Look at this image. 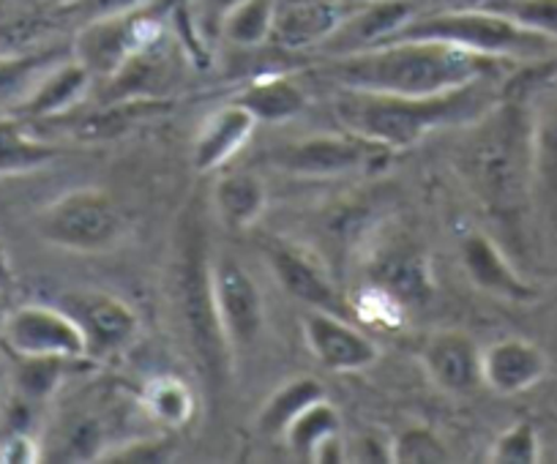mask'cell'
Listing matches in <instances>:
<instances>
[{
    "mask_svg": "<svg viewBox=\"0 0 557 464\" xmlns=\"http://www.w3.org/2000/svg\"><path fill=\"white\" fill-rule=\"evenodd\" d=\"M9 314V296L7 292H0V330H3V323H7Z\"/></svg>",
    "mask_w": 557,
    "mask_h": 464,
    "instance_id": "cell-41",
    "label": "cell"
},
{
    "mask_svg": "<svg viewBox=\"0 0 557 464\" xmlns=\"http://www.w3.org/2000/svg\"><path fill=\"white\" fill-rule=\"evenodd\" d=\"M492 83L495 79H479L437 96H394L342 88L334 96V112L347 131H356L391 151H405L432 131L479 121L497 104Z\"/></svg>",
    "mask_w": 557,
    "mask_h": 464,
    "instance_id": "cell-3",
    "label": "cell"
},
{
    "mask_svg": "<svg viewBox=\"0 0 557 464\" xmlns=\"http://www.w3.org/2000/svg\"><path fill=\"white\" fill-rule=\"evenodd\" d=\"M41 459L34 437L23 429H12L0 435V462L3 464H34Z\"/></svg>",
    "mask_w": 557,
    "mask_h": 464,
    "instance_id": "cell-37",
    "label": "cell"
},
{
    "mask_svg": "<svg viewBox=\"0 0 557 464\" xmlns=\"http://www.w3.org/2000/svg\"><path fill=\"white\" fill-rule=\"evenodd\" d=\"M459 254H462V265L470 281L486 296L508 303H528L535 298V287L517 274L503 249L479 229L465 233L459 241Z\"/></svg>",
    "mask_w": 557,
    "mask_h": 464,
    "instance_id": "cell-16",
    "label": "cell"
},
{
    "mask_svg": "<svg viewBox=\"0 0 557 464\" xmlns=\"http://www.w3.org/2000/svg\"><path fill=\"white\" fill-rule=\"evenodd\" d=\"M213 296L230 353H244L260 336L265 323V303L255 276L233 258H219L213 263Z\"/></svg>",
    "mask_w": 557,
    "mask_h": 464,
    "instance_id": "cell-10",
    "label": "cell"
},
{
    "mask_svg": "<svg viewBox=\"0 0 557 464\" xmlns=\"http://www.w3.org/2000/svg\"><path fill=\"white\" fill-rule=\"evenodd\" d=\"M372 285L388 292L401 306H424L432 296V274L424 254L394 247L374 260Z\"/></svg>",
    "mask_w": 557,
    "mask_h": 464,
    "instance_id": "cell-22",
    "label": "cell"
},
{
    "mask_svg": "<svg viewBox=\"0 0 557 464\" xmlns=\"http://www.w3.org/2000/svg\"><path fill=\"white\" fill-rule=\"evenodd\" d=\"M219 34L238 47H260L273 34V0H235L224 14Z\"/></svg>",
    "mask_w": 557,
    "mask_h": 464,
    "instance_id": "cell-28",
    "label": "cell"
},
{
    "mask_svg": "<svg viewBox=\"0 0 557 464\" xmlns=\"http://www.w3.org/2000/svg\"><path fill=\"white\" fill-rule=\"evenodd\" d=\"M139 404L159 426L168 429H184L195 415V393L175 375L151 377L139 393Z\"/></svg>",
    "mask_w": 557,
    "mask_h": 464,
    "instance_id": "cell-27",
    "label": "cell"
},
{
    "mask_svg": "<svg viewBox=\"0 0 557 464\" xmlns=\"http://www.w3.org/2000/svg\"><path fill=\"white\" fill-rule=\"evenodd\" d=\"M347 453H356V462H391V442H383L374 435H363L347 448Z\"/></svg>",
    "mask_w": 557,
    "mask_h": 464,
    "instance_id": "cell-39",
    "label": "cell"
},
{
    "mask_svg": "<svg viewBox=\"0 0 557 464\" xmlns=\"http://www.w3.org/2000/svg\"><path fill=\"white\" fill-rule=\"evenodd\" d=\"M58 52H0V99L17 93L20 88L55 66Z\"/></svg>",
    "mask_w": 557,
    "mask_h": 464,
    "instance_id": "cell-30",
    "label": "cell"
},
{
    "mask_svg": "<svg viewBox=\"0 0 557 464\" xmlns=\"http://www.w3.org/2000/svg\"><path fill=\"white\" fill-rule=\"evenodd\" d=\"M175 106V101L162 99V96H139V99H115L94 104L74 106L72 112L61 115V124H66V131L79 142H104L137 129L139 124L157 121L168 115Z\"/></svg>",
    "mask_w": 557,
    "mask_h": 464,
    "instance_id": "cell-12",
    "label": "cell"
},
{
    "mask_svg": "<svg viewBox=\"0 0 557 464\" xmlns=\"http://www.w3.org/2000/svg\"><path fill=\"white\" fill-rule=\"evenodd\" d=\"M94 74L74 58L69 63H55L41 74L39 83L34 90H28L23 101H20L17 112L20 118H34V121H55L74 106H79L88 96Z\"/></svg>",
    "mask_w": 557,
    "mask_h": 464,
    "instance_id": "cell-21",
    "label": "cell"
},
{
    "mask_svg": "<svg viewBox=\"0 0 557 464\" xmlns=\"http://www.w3.org/2000/svg\"><path fill=\"white\" fill-rule=\"evenodd\" d=\"M549 359L528 339H503L481 353V380L500 397H517L544 380Z\"/></svg>",
    "mask_w": 557,
    "mask_h": 464,
    "instance_id": "cell-18",
    "label": "cell"
},
{
    "mask_svg": "<svg viewBox=\"0 0 557 464\" xmlns=\"http://www.w3.org/2000/svg\"><path fill=\"white\" fill-rule=\"evenodd\" d=\"M448 451L437 435L424 426H412L391 440V462L396 464H435L446 462Z\"/></svg>",
    "mask_w": 557,
    "mask_h": 464,
    "instance_id": "cell-33",
    "label": "cell"
},
{
    "mask_svg": "<svg viewBox=\"0 0 557 464\" xmlns=\"http://www.w3.org/2000/svg\"><path fill=\"white\" fill-rule=\"evenodd\" d=\"M36 233L45 243L77 254L110 252L126 238L128 224L104 189H72L41 208Z\"/></svg>",
    "mask_w": 557,
    "mask_h": 464,
    "instance_id": "cell-6",
    "label": "cell"
},
{
    "mask_svg": "<svg viewBox=\"0 0 557 464\" xmlns=\"http://www.w3.org/2000/svg\"><path fill=\"white\" fill-rule=\"evenodd\" d=\"M265 202V184L249 170H230L213 189V205L230 229H249L262 216Z\"/></svg>",
    "mask_w": 557,
    "mask_h": 464,
    "instance_id": "cell-23",
    "label": "cell"
},
{
    "mask_svg": "<svg viewBox=\"0 0 557 464\" xmlns=\"http://www.w3.org/2000/svg\"><path fill=\"white\" fill-rule=\"evenodd\" d=\"M55 159L58 148L30 135L23 118L0 115V175L36 173Z\"/></svg>",
    "mask_w": 557,
    "mask_h": 464,
    "instance_id": "cell-25",
    "label": "cell"
},
{
    "mask_svg": "<svg viewBox=\"0 0 557 464\" xmlns=\"http://www.w3.org/2000/svg\"><path fill=\"white\" fill-rule=\"evenodd\" d=\"M173 303L191 353L200 361V369L211 380H222V375L233 364V353H230L216 314L213 263L208 260L206 233H202L200 216H191V213L181 218L178 236H175Z\"/></svg>",
    "mask_w": 557,
    "mask_h": 464,
    "instance_id": "cell-4",
    "label": "cell"
},
{
    "mask_svg": "<svg viewBox=\"0 0 557 464\" xmlns=\"http://www.w3.org/2000/svg\"><path fill=\"white\" fill-rule=\"evenodd\" d=\"M325 399L323 386L314 377H296L287 380L285 386H278L273 397L262 404L260 415H257V429L265 437H285L293 421L312 407L314 402Z\"/></svg>",
    "mask_w": 557,
    "mask_h": 464,
    "instance_id": "cell-26",
    "label": "cell"
},
{
    "mask_svg": "<svg viewBox=\"0 0 557 464\" xmlns=\"http://www.w3.org/2000/svg\"><path fill=\"white\" fill-rule=\"evenodd\" d=\"M164 39L162 20L153 12L137 9L128 14L88 20L79 30L74 58L88 68L94 77H110L137 52L159 45Z\"/></svg>",
    "mask_w": 557,
    "mask_h": 464,
    "instance_id": "cell-9",
    "label": "cell"
},
{
    "mask_svg": "<svg viewBox=\"0 0 557 464\" xmlns=\"http://www.w3.org/2000/svg\"><path fill=\"white\" fill-rule=\"evenodd\" d=\"M401 39L446 41V45H457L470 52H479V55L500 58V61L511 63L546 61L557 52V39L535 34V30L519 25L517 20L492 12L481 3L470 9H454V12L416 14L388 41Z\"/></svg>",
    "mask_w": 557,
    "mask_h": 464,
    "instance_id": "cell-5",
    "label": "cell"
},
{
    "mask_svg": "<svg viewBox=\"0 0 557 464\" xmlns=\"http://www.w3.org/2000/svg\"><path fill=\"white\" fill-rule=\"evenodd\" d=\"M535 118V175L557 186V96L546 101Z\"/></svg>",
    "mask_w": 557,
    "mask_h": 464,
    "instance_id": "cell-34",
    "label": "cell"
},
{
    "mask_svg": "<svg viewBox=\"0 0 557 464\" xmlns=\"http://www.w3.org/2000/svg\"><path fill=\"white\" fill-rule=\"evenodd\" d=\"M170 446H164L162 440H134L123 448H110V451H101L99 462H168L170 459Z\"/></svg>",
    "mask_w": 557,
    "mask_h": 464,
    "instance_id": "cell-36",
    "label": "cell"
},
{
    "mask_svg": "<svg viewBox=\"0 0 557 464\" xmlns=\"http://www.w3.org/2000/svg\"><path fill=\"white\" fill-rule=\"evenodd\" d=\"M0 341L17 361L25 359H88V341L77 319L61 306L23 303L9 309Z\"/></svg>",
    "mask_w": 557,
    "mask_h": 464,
    "instance_id": "cell-7",
    "label": "cell"
},
{
    "mask_svg": "<svg viewBox=\"0 0 557 464\" xmlns=\"http://www.w3.org/2000/svg\"><path fill=\"white\" fill-rule=\"evenodd\" d=\"M391 153V148L345 129L342 135H314L285 142L273 151L271 159L276 167L298 178H336L383 167Z\"/></svg>",
    "mask_w": 557,
    "mask_h": 464,
    "instance_id": "cell-8",
    "label": "cell"
},
{
    "mask_svg": "<svg viewBox=\"0 0 557 464\" xmlns=\"http://www.w3.org/2000/svg\"><path fill=\"white\" fill-rule=\"evenodd\" d=\"M235 101L251 110V115L257 121H265V124L290 121L307 110V93L290 77L255 79L235 96Z\"/></svg>",
    "mask_w": 557,
    "mask_h": 464,
    "instance_id": "cell-24",
    "label": "cell"
},
{
    "mask_svg": "<svg viewBox=\"0 0 557 464\" xmlns=\"http://www.w3.org/2000/svg\"><path fill=\"white\" fill-rule=\"evenodd\" d=\"M459 148V170L486 211L506 224L519 222L535 178L533 110L524 101H497Z\"/></svg>",
    "mask_w": 557,
    "mask_h": 464,
    "instance_id": "cell-2",
    "label": "cell"
},
{
    "mask_svg": "<svg viewBox=\"0 0 557 464\" xmlns=\"http://www.w3.org/2000/svg\"><path fill=\"white\" fill-rule=\"evenodd\" d=\"M421 364L448 393L473 391L481 380V350L465 330H437L421 350Z\"/></svg>",
    "mask_w": 557,
    "mask_h": 464,
    "instance_id": "cell-19",
    "label": "cell"
},
{
    "mask_svg": "<svg viewBox=\"0 0 557 464\" xmlns=\"http://www.w3.org/2000/svg\"><path fill=\"white\" fill-rule=\"evenodd\" d=\"M153 0H79V12L88 20L112 17V14H128L137 9H148Z\"/></svg>",
    "mask_w": 557,
    "mask_h": 464,
    "instance_id": "cell-38",
    "label": "cell"
},
{
    "mask_svg": "<svg viewBox=\"0 0 557 464\" xmlns=\"http://www.w3.org/2000/svg\"><path fill=\"white\" fill-rule=\"evenodd\" d=\"M255 126L257 118L251 115V110H246L238 101L213 112L211 118L200 126L195 148H191V164H195L197 173L222 170L230 159L238 156L255 135Z\"/></svg>",
    "mask_w": 557,
    "mask_h": 464,
    "instance_id": "cell-20",
    "label": "cell"
},
{
    "mask_svg": "<svg viewBox=\"0 0 557 464\" xmlns=\"http://www.w3.org/2000/svg\"><path fill=\"white\" fill-rule=\"evenodd\" d=\"M490 462L495 464H539L541 462V440L539 431L528 421H517L508 426L495 446L490 448Z\"/></svg>",
    "mask_w": 557,
    "mask_h": 464,
    "instance_id": "cell-32",
    "label": "cell"
},
{
    "mask_svg": "<svg viewBox=\"0 0 557 464\" xmlns=\"http://www.w3.org/2000/svg\"><path fill=\"white\" fill-rule=\"evenodd\" d=\"M347 14L345 0H273L271 41L285 50L323 45Z\"/></svg>",
    "mask_w": 557,
    "mask_h": 464,
    "instance_id": "cell-17",
    "label": "cell"
},
{
    "mask_svg": "<svg viewBox=\"0 0 557 464\" xmlns=\"http://www.w3.org/2000/svg\"><path fill=\"white\" fill-rule=\"evenodd\" d=\"M14 287H17V274H14L12 254H9V249L0 241V292L12 296Z\"/></svg>",
    "mask_w": 557,
    "mask_h": 464,
    "instance_id": "cell-40",
    "label": "cell"
},
{
    "mask_svg": "<svg viewBox=\"0 0 557 464\" xmlns=\"http://www.w3.org/2000/svg\"><path fill=\"white\" fill-rule=\"evenodd\" d=\"M304 336L314 359L331 372H361L380 359L369 336L329 309H309L304 314Z\"/></svg>",
    "mask_w": 557,
    "mask_h": 464,
    "instance_id": "cell-13",
    "label": "cell"
},
{
    "mask_svg": "<svg viewBox=\"0 0 557 464\" xmlns=\"http://www.w3.org/2000/svg\"><path fill=\"white\" fill-rule=\"evenodd\" d=\"M339 435H342L339 410H336L329 399H320V402H314L312 407H307L296 421H293L285 440L293 453L312 459L323 442H329L331 437H339Z\"/></svg>",
    "mask_w": 557,
    "mask_h": 464,
    "instance_id": "cell-29",
    "label": "cell"
},
{
    "mask_svg": "<svg viewBox=\"0 0 557 464\" xmlns=\"http://www.w3.org/2000/svg\"><path fill=\"white\" fill-rule=\"evenodd\" d=\"M511 61L479 55L446 41L401 39L331 58L323 74L342 88L394 96H437L479 79H500Z\"/></svg>",
    "mask_w": 557,
    "mask_h": 464,
    "instance_id": "cell-1",
    "label": "cell"
},
{
    "mask_svg": "<svg viewBox=\"0 0 557 464\" xmlns=\"http://www.w3.org/2000/svg\"><path fill=\"white\" fill-rule=\"evenodd\" d=\"M20 372H17V388L25 399H47L61 383L63 372H66L69 364L74 361H63V359H25L20 361Z\"/></svg>",
    "mask_w": 557,
    "mask_h": 464,
    "instance_id": "cell-35",
    "label": "cell"
},
{
    "mask_svg": "<svg viewBox=\"0 0 557 464\" xmlns=\"http://www.w3.org/2000/svg\"><path fill=\"white\" fill-rule=\"evenodd\" d=\"M83 328L88 359H110L137 339L139 317L126 301L101 290H72L58 298Z\"/></svg>",
    "mask_w": 557,
    "mask_h": 464,
    "instance_id": "cell-11",
    "label": "cell"
},
{
    "mask_svg": "<svg viewBox=\"0 0 557 464\" xmlns=\"http://www.w3.org/2000/svg\"><path fill=\"white\" fill-rule=\"evenodd\" d=\"M479 3L517 20L535 34L557 39V0H479Z\"/></svg>",
    "mask_w": 557,
    "mask_h": 464,
    "instance_id": "cell-31",
    "label": "cell"
},
{
    "mask_svg": "<svg viewBox=\"0 0 557 464\" xmlns=\"http://www.w3.org/2000/svg\"><path fill=\"white\" fill-rule=\"evenodd\" d=\"M262 252H265V263L271 274L293 298L307 303L309 309L336 312L339 298H336L334 281H331L323 263L312 252L290 241H268Z\"/></svg>",
    "mask_w": 557,
    "mask_h": 464,
    "instance_id": "cell-15",
    "label": "cell"
},
{
    "mask_svg": "<svg viewBox=\"0 0 557 464\" xmlns=\"http://www.w3.org/2000/svg\"><path fill=\"white\" fill-rule=\"evenodd\" d=\"M418 14L416 0H369L367 7L356 9L345 17V23L323 41L329 58L352 55V52L372 50L388 41L405 23Z\"/></svg>",
    "mask_w": 557,
    "mask_h": 464,
    "instance_id": "cell-14",
    "label": "cell"
}]
</instances>
